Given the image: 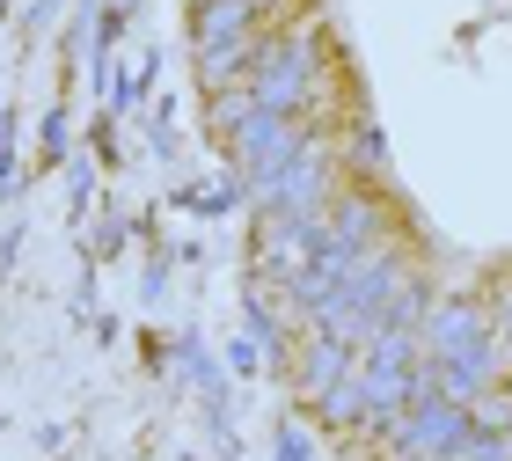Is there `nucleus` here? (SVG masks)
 <instances>
[{"label": "nucleus", "instance_id": "f3484780", "mask_svg": "<svg viewBox=\"0 0 512 461\" xmlns=\"http://www.w3.org/2000/svg\"><path fill=\"white\" fill-rule=\"evenodd\" d=\"M256 366H264V352H256V337H242L235 344V374H256Z\"/></svg>", "mask_w": 512, "mask_h": 461}, {"label": "nucleus", "instance_id": "9d476101", "mask_svg": "<svg viewBox=\"0 0 512 461\" xmlns=\"http://www.w3.org/2000/svg\"><path fill=\"white\" fill-rule=\"evenodd\" d=\"M315 418L322 425H337V432H366V388H359V359H352V374H344L330 396L315 403Z\"/></svg>", "mask_w": 512, "mask_h": 461}, {"label": "nucleus", "instance_id": "ddd939ff", "mask_svg": "<svg viewBox=\"0 0 512 461\" xmlns=\"http://www.w3.org/2000/svg\"><path fill=\"white\" fill-rule=\"evenodd\" d=\"M278 461H315V447H308V432L300 425H278V447H271Z\"/></svg>", "mask_w": 512, "mask_h": 461}, {"label": "nucleus", "instance_id": "1a4fd4ad", "mask_svg": "<svg viewBox=\"0 0 512 461\" xmlns=\"http://www.w3.org/2000/svg\"><path fill=\"white\" fill-rule=\"evenodd\" d=\"M337 161H344V183H381V176H388V140H381V125L352 118V125H344V140H337Z\"/></svg>", "mask_w": 512, "mask_h": 461}, {"label": "nucleus", "instance_id": "a211bd4d", "mask_svg": "<svg viewBox=\"0 0 512 461\" xmlns=\"http://www.w3.org/2000/svg\"><path fill=\"white\" fill-rule=\"evenodd\" d=\"M103 8H125V15H132V8H139V0H103Z\"/></svg>", "mask_w": 512, "mask_h": 461}, {"label": "nucleus", "instance_id": "2eb2a0df", "mask_svg": "<svg viewBox=\"0 0 512 461\" xmlns=\"http://www.w3.org/2000/svg\"><path fill=\"white\" fill-rule=\"evenodd\" d=\"M491 322H498V352L512 359V286H498V301H491Z\"/></svg>", "mask_w": 512, "mask_h": 461}, {"label": "nucleus", "instance_id": "f8f14e48", "mask_svg": "<svg viewBox=\"0 0 512 461\" xmlns=\"http://www.w3.org/2000/svg\"><path fill=\"white\" fill-rule=\"evenodd\" d=\"M147 88H154V59H139L132 74H118V88H110V110H118V118H132V110L147 103Z\"/></svg>", "mask_w": 512, "mask_h": 461}, {"label": "nucleus", "instance_id": "f257e3e1", "mask_svg": "<svg viewBox=\"0 0 512 461\" xmlns=\"http://www.w3.org/2000/svg\"><path fill=\"white\" fill-rule=\"evenodd\" d=\"M249 96L256 110H278V118H300V125H322V110H330V30L308 15L278 22L264 30L256 44V66H249Z\"/></svg>", "mask_w": 512, "mask_h": 461}, {"label": "nucleus", "instance_id": "7ed1b4c3", "mask_svg": "<svg viewBox=\"0 0 512 461\" xmlns=\"http://www.w3.org/2000/svg\"><path fill=\"white\" fill-rule=\"evenodd\" d=\"M469 432H476V410H461L447 396H417L403 418L381 432V447H388V461H461Z\"/></svg>", "mask_w": 512, "mask_h": 461}, {"label": "nucleus", "instance_id": "9b49d317", "mask_svg": "<svg viewBox=\"0 0 512 461\" xmlns=\"http://www.w3.org/2000/svg\"><path fill=\"white\" fill-rule=\"evenodd\" d=\"M249 110H256L249 88H213V96H205V125H213V140H227V132H235Z\"/></svg>", "mask_w": 512, "mask_h": 461}, {"label": "nucleus", "instance_id": "4468645a", "mask_svg": "<svg viewBox=\"0 0 512 461\" xmlns=\"http://www.w3.org/2000/svg\"><path fill=\"white\" fill-rule=\"evenodd\" d=\"M242 8H249L256 22H264V30H278V22H293V8H300V0H242Z\"/></svg>", "mask_w": 512, "mask_h": 461}, {"label": "nucleus", "instance_id": "423d86ee", "mask_svg": "<svg viewBox=\"0 0 512 461\" xmlns=\"http://www.w3.org/2000/svg\"><path fill=\"white\" fill-rule=\"evenodd\" d=\"M388 242V205L374 183H344L330 198V213H322V249H337V257H366V249Z\"/></svg>", "mask_w": 512, "mask_h": 461}, {"label": "nucleus", "instance_id": "39448f33", "mask_svg": "<svg viewBox=\"0 0 512 461\" xmlns=\"http://www.w3.org/2000/svg\"><path fill=\"white\" fill-rule=\"evenodd\" d=\"M417 344H425V366L505 359V352H498V322H491V308H483L476 293H447V301H432V315H425V330H417Z\"/></svg>", "mask_w": 512, "mask_h": 461}, {"label": "nucleus", "instance_id": "dca6fc26", "mask_svg": "<svg viewBox=\"0 0 512 461\" xmlns=\"http://www.w3.org/2000/svg\"><path fill=\"white\" fill-rule=\"evenodd\" d=\"M44 154H66V110H52V118H44Z\"/></svg>", "mask_w": 512, "mask_h": 461}, {"label": "nucleus", "instance_id": "f03ea898", "mask_svg": "<svg viewBox=\"0 0 512 461\" xmlns=\"http://www.w3.org/2000/svg\"><path fill=\"white\" fill-rule=\"evenodd\" d=\"M337 191H344V161H337V132L322 125L271 183H256L249 205H256V220H264V213H278V220H322Z\"/></svg>", "mask_w": 512, "mask_h": 461}, {"label": "nucleus", "instance_id": "6ab92c4d", "mask_svg": "<svg viewBox=\"0 0 512 461\" xmlns=\"http://www.w3.org/2000/svg\"><path fill=\"white\" fill-rule=\"evenodd\" d=\"M191 8H198V0H191Z\"/></svg>", "mask_w": 512, "mask_h": 461}, {"label": "nucleus", "instance_id": "0eeeda50", "mask_svg": "<svg viewBox=\"0 0 512 461\" xmlns=\"http://www.w3.org/2000/svg\"><path fill=\"white\" fill-rule=\"evenodd\" d=\"M352 344H344V337H322V330H300L293 337V388H300V403H322V396H330V388L344 381V374H352Z\"/></svg>", "mask_w": 512, "mask_h": 461}, {"label": "nucleus", "instance_id": "20e7f679", "mask_svg": "<svg viewBox=\"0 0 512 461\" xmlns=\"http://www.w3.org/2000/svg\"><path fill=\"white\" fill-rule=\"evenodd\" d=\"M315 132H322V125L278 118V110H249V118H242L235 132H227L220 147H227V169L242 176V191H256V183H271V176L286 169V161H293L300 147L315 140Z\"/></svg>", "mask_w": 512, "mask_h": 461}, {"label": "nucleus", "instance_id": "6e6552de", "mask_svg": "<svg viewBox=\"0 0 512 461\" xmlns=\"http://www.w3.org/2000/svg\"><path fill=\"white\" fill-rule=\"evenodd\" d=\"M264 22H256L242 0H198L191 8V44L198 52H220V44H256Z\"/></svg>", "mask_w": 512, "mask_h": 461}]
</instances>
